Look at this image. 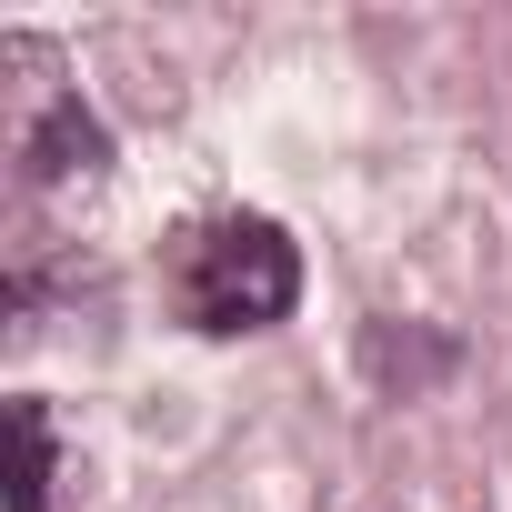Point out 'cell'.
Returning <instances> with one entry per match:
<instances>
[{
    "label": "cell",
    "mask_w": 512,
    "mask_h": 512,
    "mask_svg": "<svg viewBox=\"0 0 512 512\" xmlns=\"http://www.w3.org/2000/svg\"><path fill=\"white\" fill-rule=\"evenodd\" d=\"M302 302V251L282 221L262 211H221V221H191L181 251H171V312L211 342L231 332H272L282 312Z\"/></svg>",
    "instance_id": "6da1fadb"
},
{
    "label": "cell",
    "mask_w": 512,
    "mask_h": 512,
    "mask_svg": "<svg viewBox=\"0 0 512 512\" xmlns=\"http://www.w3.org/2000/svg\"><path fill=\"white\" fill-rule=\"evenodd\" d=\"M101 161H111V131L81 111V91H61V101L21 131V171H31V181H91Z\"/></svg>",
    "instance_id": "7a4b0ae2"
},
{
    "label": "cell",
    "mask_w": 512,
    "mask_h": 512,
    "mask_svg": "<svg viewBox=\"0 0 512 512\" xmlns=\"http://www.w3.org/2000/svg\"><path fill=\"white\" fill-rule=\"evenodd\" d=\"M11 512H51V412H41V392H11Z\"/></svg>",
    "instance_id": "3957f363"
}]
</instances>
